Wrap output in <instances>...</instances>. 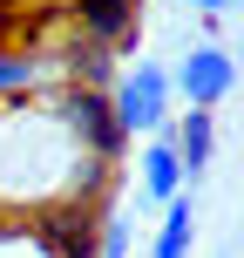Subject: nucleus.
<instances>
[{"label": "nucleus", "mask_w": 244, "mask_h": 258, "mask_svg": "<svg viewBox=\"0 0 244 258\" xmlns=\"http://www.w3.org/2000/svg\"><path fill=\"white\" fill-rule=\"evenodd\" d=\"M116 163L82 150V136L61 116V95L0 102V211H61V204H102Z\"/></svg>", "instance_id": "obj_1"}, {"label": "nucleus", "mask_w": 244, "mask_h": 258, "mask_svg": "<svg viewBox=\"0 0 244 258\" xmlns=\"http://www.w3.org/2000/svg\"><path fill=\"white\" fill-rule=\"evenodd\" d=\"M109 109H116L122 136H156V129L170 122V68L149 61V54H136L129 68H116V82H109Z\"/></svg>", "instance_id": "obj_2"}, {"label": "nucleus", "mask_w": 244, "mask_h": 258, "mask_svg": "<svg viewBox=\"0 0 244 258\" xmlns=\"http://www.w3.org/2000/svg\"><path fill=\"white\" fill-rule=\"evenodd\" d=\"M231 89H237V61H231L224 41H197V48L170 68V95H183L190 109H217Z\"/></svg>", "instance_id": "obj_3"}, {"label": "nucleus", "mask_w": 244, "mask_h": 258, "mask_svg": "<svg viewBox=\"0 0 244 258\" xmlns=\"http://www.w3.org/2000/svg\"><path fill=\"white\" fill-rule=\"evenodd\" d=\"M61 116L68 129L82 136V150L89 156H102V163H116L122 156V122H116V109H109V89H61Z\"/></svg>", "instance_id": "obj_4"}, {"label": "nucleus", "mask_w": 244, "mask_h": 258, "mask_svg": "<svg viewBox=\"0 0 244 258\" xmlns=\"http://www.w3.org/2000/svg\"><path fill=\"white\" fill-rule=\"evenodd\" d=\"M75 27H82V41L129 48L142 27V0H75Z\"/></svg>", "instance_id": "obj_5"}, {"label": "nucleus", "mask_w": 244, "mask_h": 258, "mask_svg": "<svg viewBox=\"0 0 244 258\" xmlns=\"http://www.w3.org/2000/svg\"><path fill=\"white\" fill-rule=\"evenodd\" d=\"M136 163H142V177H136L142 183V204H170V197L183 190V163H177V143H170V122L149 136V150H142Z\"/></svg>", "instance_id": "obj_6"}, {"label": "nucleus", "mask_w": 244, "mask_h": 258, "mask_svg": "<svg viewBox=\"0 0 244 258\" xmlns=\"http://www.w3.org/2000/svg\"><path fill=\"white\" fill-rule=\"evenodd\" d=\"M170 143H177L183 177H204V170L217 163V116H210V109H190L183 122H170Z\"/></svg>", "instance_id": "obj_7"}, {"label": "nucleus", "mask_w": 244, "mask_h": 258, "mask_svg": "<svg viewBox=\"0 0 244 258\" xmlns=\"http://www.w3.org/2000/svg\"><path fill=\"white\" fill-rule=\"evenodd\" d=\"M190 245H197V197L177 190V197L163 204V224H156L149 258H190Z\"/></svg>", "instance_id": "obj_8"}, {"label": "nucleus", "mask_w": 244, "mask_h": 258, "mask_svg": "<svg viewBox=\"0 0 244 258\" xmlns=\"http://www.w3.org/2000/svg\"><path fill=\"white\" fill-rule=\"evenodd\" d=\"M48 75H54V61H41V54H0V95H14V89H41Z\"/></svg>", "instance_id": "obj_9"}, {"label": "nucleus", "mask_w": 244, "mask_h": 258, "mask_svg": "<svg viewBox=\"0 0 244 258\" xmlns=\"http://www.w3.org/2000/svg\"><path fill=\"white\" fill-rule=\"evenodd\" d=\"M0 258H54V251L41 245V231H21V224L0 218Z\"/></svg>", "instance_id": "obj_10"}, {"label": "nucleus", "mask_w": 244, "mask_h": 258, "mask_svg": "<svg viewBox=\"0 0 244 258\" xmlns=\"http://www.w3.org/2000/svg\"><path fill=\"white\" fill-rule=\"evenodd\" d=\"M95 258H129V218L102 211V224H95Z\"/></svg>", "instance_id": "obj_11"}, {"label": "nucleus", "mask_w": 244, "mask_h": 258, "mask_svg": "<svg viewBox=\"0 0 244 258\" xmlns=\"http://www.w3.org/2000/svg\"><path fill=\"white\" fill-rule=\"evenodd\" d=\"M190 14H231V0H183Z\"/></svg>", "instance_id": "obj_12"}]
</instances>
